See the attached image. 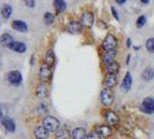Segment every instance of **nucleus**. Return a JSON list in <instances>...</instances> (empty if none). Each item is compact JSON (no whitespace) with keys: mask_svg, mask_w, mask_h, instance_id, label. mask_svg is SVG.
Returning <instances> with one entry per match:
<instances>
[{"mask_svg":"<svg viewBox=\"0 0 154 139\" xmlns=\"http://www.w3.org/2000/svg\"><path fill=\"white\" fill-rule=\"evenodd\" d=\"M59 121L52 116H46L43 118V126L49 132H57L59 129Z\"/></svg>","mask_w":154,"mask_h":139,"instance_id":"nucleus-1","label":"nucleus"},{"mask_svg":"<svg viewBox=\"0 0 154 139\" xmlns=\"http://www.w3.org/2000/svg\"><path fill=\"white\" fill-rule=\"evenodd\" d=\"M114 92L109 88H103L101 92V102L104 107H110L114 102Z\"/></svg>","mask_w":154,"mask_h":139,"instance_id":"nucleus-2","label":"nucleus"},{"mask_svg":"<svg viewBox=\"0 0 154 139\" xmlns=\"http://www.w3.org/2000/svg\"><path fill=\"white\" fill-rule=\"evenodd\" d=\"M116 46H117V39L114 35L108 34L106 36V39H103V42H102V49L107 52V51H110V50H115Z\"/></svg>","mask_w":154,"mask_h":139,"instance_id":"nucleus-3","label":"nucleus"},{"mask_svg":"<svg viewBox=\"0 0 154 139\" xmlns=\"http://www.w3.org/2000/svg\"><path fill=\"white\" fill-rule=\"evenodd\" d=\"M38 76H39L41 81H42V82H45V81H48L49 79H51V77H52V70H51V67H50L49 65L43 64V65L41 66V69H39Z\"/></svg>","mask_w":154,"mask_h":139,"instance_id":"nucleus-4","label":"nucleus"},{"mask_svg":"<svg viewBox=\"0 0 154 139\" xmlns=\"http://www.w3.org/2000/svg\"><path fill=\"white\" fill-rule=\"evenodd\" d=\"M140 109L145 113V114H153L154 113V99L153 97H146L143 101Z\"/></svg>","mask_w":154,"mask_h":139,"instance_id":"nucleus-5","label":"nucleus"},{"mask_svg":"<svg viewBox=\"0 0 154 139\" xmlns=\"http://www.w3.org/2000/svg\"><path fill=\"white\" fill-rule=\"evenodd\" d=\"M103 116H104L106 122H107L109 125H117L118 122H119V117L116 115L112 110H106Z\"/></svg>","mask_w":154,"mask_h":139,"instance_id":"nucleus-6","label":"nucleus"},{"mask_svg":"<svg viewBox=\"0 0 154 139\" xmlns=\"http://www.w3.org/2000/svg\"><path fill=\"white\" fill-rule=\"evenodd\" d=\"M8 81L12 84V85H20L22 82V76L19 71H11L7 74Z\"/></svg>","mask_w":154,"mask_h":139,"instance_id":"nucleus-7","label":"nucleus"},{"mask_svg":"<svg viewBox=\"0 0 154 139\" xmlns=\"http://www.w3.org/2000/svg\"><path fill=\"white\" fill-rule=\"evenodd\" d=\"M93 22H94V15H93L92 12H84L82 15H81V26H85V27H92Z\"/></svg>","mask_w":154,"mask_h":139,"instance_id":"nucleus-8","label":"nucleus"},{"mask_svg":"<svg viewBox=\"0 0 154 139\" xmlns=\"http://www.w3.org/2000/svg\"><path fill=\"white\" fill-rule=\"evenodd\" d=\"M15 43V41L13 39L12 35H9L7 32L2 34L1 37H0V44L2 46H6V48H12V45Z\"/></svg>","mask_w":154,"mask_h":139,"instance_id":"nucleus-9","label":"nucleus"},{"mask_svg":"<svg viewBox=\"0 0 154 139\" xmlns=\"http://www.w3.org/2000/svg\"><path fill=\"white\" fill-rule=\"evenodd\" d=\"M50 132L46 130L44 126H37L34 129V136L36 139H48Z\"/></svg>","mask_w":154,"mask_h":139,"instance_id":"nucleus-10","label":"nucleus"},{"mask_svg":"<svg viewBox=\"0 0 154 139\" xmlns=\"http://www.w3.org/2000/svg\"><path fill=\"white\" fill-rule=\"evenodd\" d=\"M131 86H132V76L130 72H128L125 74V77H124L122 84H121V89L123 92H128V91H130Z\"/></svg>","mask_w":154,"mask_h":139,"instance_id":"nucleus-11","label":"nucleus"},{"mask_svg":"<svg viewBox=\"0 0 154 139\" xmlns=\"http://www.w3.org/2000/svg\"><path fill=\"white\" fill-rule=\"evenodd\" d=\"M118 84V77L117 74H111V76H108L104 80V88H114L116 85Z\"/></svg>","mask_w":154,"mask_h":139,"instance_id":"nucleus-12","label":"nucleus"},{"mask_svg":"<svg viewBox=\"0 0 154 139\" xmlns=\"http://www.w3.org/2000/svg\"><path fill=\"white\" fill-rule=\"evenodd\" d=\"M116 54H117V51H116V50H110V51H107L106 54H103V57H102V62H103V64L109 65V64L114 63L115 62Z\"/></svg>","mask_w":154,"mask_h":139,"instance_id":"nucleus-13","label":"nucleus"},{"mask_svg":"<svg viewBox=\"0 0 154 139\" xmlns=\"http://www.w3.org/2000/svg\"><path fill=\"white\" fill-rule=\"evenodd\" d=\"M12 28L16 31H20V32H26L28 30V26L24 21H21V20H15L12 22Z\"/></svg>","mask_w":154,"mask_h":139,"instance_id":"nucleus-14","label":"nucleus"},{"mask_svg":"<svg viewBox=\"0 0 154 139\" xmlns=\"http://www.w3.org/2000/svg\"><path fill=\"white\" fill-rule=\"evenodd\" d=\"M81 28H82V26H81L80 22H78V21H71L67 24V27H66V30L69 31V32H71V34H78V32L81 31Z\"/></svg>","mask_w":154,"mask_h":139,"instance_id":"nucleus-15","label":"nucleus"},{"mask_svg":"<svg viewBox=\"0 0 154 139\" xmlns=\"http://www.w3.org/2000/svg\"><path fill=\"white\" fill-rule=\"evenodd\" d=\"M95 131L101 136H103V137H110L111 133H112V130L109 125H99V126L95 128Z\"/></svg>","mask_w":154,"mask_h":139,"instance_id":"nucleus-16","label":"nucleus"},{"mask_svg":"<svg viewBox=\"0 0 154 139\" xmlns=\"http://www.w3.org/2000/svg\"><path fill=\"white\" fill-rule=\"evenodd\" d=\"M71 137H72V139H86L87 133H86V130L84 128H75L71 132Z\"/></svg>","mask_w":154,"mask_h":139,"instance_id":"nucleus-17","label":"nucleus"},{"mask_svg":"<svg viewBox=\"0 0 154 139\" xmlns=\"http://www.w3.org/2000/svg\"><path fill=\"white\" fill-rule=\"evenodd\" d=\"M119 71V64L117 62H114L109 65H106V72L108 73V76L111 74H117V72Z\"/></svg>","mask_w":154,"mask_h":139,"instance_id":"nucleus-18","label":"nucleus"},{"mask_svg":"<svg viewBox=\"0 0 154 139\" xmlns=\"http://www.w3.org/2000/svg\"><path fill=\"white\" fill-rule=\"evenodd\" d=\"M2 124H4L5 129H6L8 132L15 131V123H14L13 119H11V118H5V119H2Z\"/></svg>","mask_w":154,"mask_h":139,"instance_id":"nucleus-19","label":"nucleus"},{"mask_svg":"<svg viewBox=\"0 0 154 139\" xmlns=\"http://www.w3.org/2000/svg\"><path fill=\"white\" fill-rule=\"evenodd\" d=\"M13 51H15V52H19V54H23L26 50H27V46H26V44L24 43H22V42H15L13 45H12V48H11Z\"/></svg>","mask_w":154,"mask_h":139,"instance_id":"nucleus-20","label":"nucleus"},{"mask_svg":"<svg viewBox=\"0 0 154 139\" xmlns=\"http://www.w3.org/2000/svg\"><path fill=\"white\" fill-rule=\"evenodd\" d=\"M54 7L57 13H62L66 8V2L64 0H54Z\"/></svg>","mask_w":154,"mask_h":139,"instance_id":"nucleus-21","label":"nucleus"},{"mask_svg":"<svg viewBox=\"0 0 154 139\" xmlns=\"http://www.w3.org/2000/svg\"><path fill=\"white\" fill-rule=\"evenodd\" d=\"M54 60H56V57H54V51H52V50H49L45 54V64L51 67L54 64Z\"/></svg>","mask_w":154,"mask_h":139,"instance_id":"nucleus-22","label":"nucleus"},{"mask_svg":"<svg viewBox=\"0 0 154 139\" xmlns=\"http://www.w3.org/2000/svg\"><path fill=\"white\" fill-rule=\"evenodd\" d=\"M12 12H13V8H12L11 5H7V4H5L1 8V14L5 19H8L9 16L12 15Z\"/></svg>","mask_w":154,"mask_h":139,"instance_id":"nucleus-23","label":"nucleus"},{"mask_svg":"<svg viewBox=\"0 0 154 139\" xmlns=\"http://www.w3.org/2000/svg\"><path fill=\"white\" fill-rule=\"evenodd\" d=\"M141 77H143V79H144V80H151V79H153L154 70L152 69V67H147V69L144 70V72H143Z\"/></svg>","mask_w":154,"mask_h":139,"instance_id":"nucleus-24","label":"nucleus"},{"mask_svg":"<svg viewBox=\"0 0 154 139\" xmlns=\"http://www.w3.org/2000/svg\"><path fill=\"white\" fill-rule=\"evenodd\" d=\"M46 93H48V89H46L45 85H39L37 86V88H36V95L41 97V99H44L46 96Z\"/></svg>","mask_w":154,"mask_h":139,"instance_id":"nucleus-25","label":"nucleus"},{"mask_svg":"<svg viewBox=\"0 0 154 139\" xmlns=\"http://www.w3.org/2000/svg\"><path fill=\"white\" fill-rule=\"evenodd\" d=\"M54 15L52 14V13L48 12V13H45V14H44L43 21H44V23H45V24H51V23L54 22Z\"/></svg>","mask_w":154,"mask_h":139,"instance_id":"nucleus-26","label":"nucleus"},{"mask_svg":"<svg viewBox=\"0 0 154 139\" xmlns=\"http://www.w3.org/2000/svg\"><path fill=\"white\" fill-rule=\"evenodd\" d=\"M145 23H146V16L141 15L137 19L136 26H137V28H141V27H144V26H145Z\"/></svg>","mask_w":154,"mask_h":139,"instance_id":"nucleus-27","label":"nucleus"},{"mask_svg":"<svg viewBox=\"0 0 154 139\" xmlns=\"http://www.w3.org/2000/svg\"><path fill=\"white\" fill-rule=\"evenodd\" d=\"M57 139H66L67 138V130L66 129H62L57 131Z\"/></svg>","mask_w":154,"mask_h":139,"instance_id":"nucleus-28","label":"nucleus"},{"mask_svg":"<svg viewBox=\"0 0 154 139\" xmlns=\"http://www.w3.org/2000/svg\"><path fill=\"white\" fill-rule=\"evenodd\" d=\"M146 48L149 52H154V39H148L146 42Z\"/></svg>","mask_w":154,"mask_h":139,"instance_id":"nucleus-29","label":"nucleus"},{"mask_svg":"<svg viewBox=\"0 0 154 139\" xmlns=\"http://www.w3.org/2000/svg\"><path fill=\"white\" fill-rule=\"evenodd\" d=\"M86 139H101V137H100V134H99L96 131H92L87 134Z\"/></svg>","mask_w":154,"mask_h":139,"instance_id":"nucleus-30","label":"nucleus"},{"mask_svg":"<svg viewBox=\"0 0 154 139\" xmlns=\"http://www.w3.org/2000/svg\"><path fill=\"white\" fill-rule=\"evenodd\" d=\"M24 4H26L28 7L32 8L35 6V0H24Z\"/></svg>","mask_w":154,"mask_h":139,"instance_id":"nucleus-31","label":"nucleus"},{"mask_svg":"<svg viewBox=\"0 0 154 139\" xmlns=\"http://www.w3.org/2000/svg\"><path fill=\"white\" fill-rule=\"evenodd\" d=\"M111 12H112V15H114V17H115L116 20H118V21H119V16H118V14H117L115 7H111Z\"/></svg>","mask_w":154,"mask_h":139,"instance_id":"nucleus-32","label":"nucleus"},{"mask_svg":"<svg viewBox=\"0 0 154 139\" xmlns=\"http://www.w3.org/2000/svg\"><path fill=\"white\" fill-rule=\"evenodd\" d=\"M116 2H117V4H119V5H122V4H124V2H125V1H126V0H115Z\"/></svg>","mask_w":154,"mask_h":139,"instance_id":"nucleus-33","label":"nucleus"},{"mask_svg":"<svg viewBox=\"0 0 154 139\" xmlns=\"http://www.w3.org/2000/svg\"><path fill=\"white\" fill-rule=\"evenodd\" d=\"M126 45H128V46L131 45V39H128V43H126Z\"/></svg>","mask_w":154,"mask_h":139,"instance_id":"nucleus-34","label":"nucleus"},{"mask_svg":"<svg viewBox=\"0 0 154 139\" xmlns=\"http://www.w3.org/2000/svg\"><path fill=\"white\" fill-rule=\"evenodd\" d=\"M140 1H141L143 4H148V1H149V0H140Z\"/></svg>","mask_w":154,"mask_h":139,"instance_id":"nucleus-35","label":"nucleus"}]
</instances>
